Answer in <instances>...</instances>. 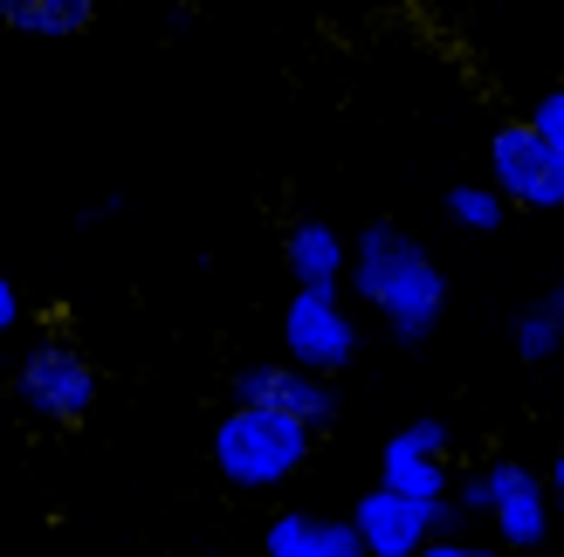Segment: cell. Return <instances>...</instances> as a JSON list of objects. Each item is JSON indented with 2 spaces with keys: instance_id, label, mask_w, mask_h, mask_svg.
<instances>
[{
  "instance_id": "1",
  "label": "cell",
  "mask_w": 564,
  "mask_h": 557,
  "mask_svg": "<svg viewBox=\"0 0 564 557\" xmlns=\"http://www.w3.org/2000/svg\"><path fill=\"white\" fill-rule=\"evenodd\" d=\"M345 248H351L345 283L358 290V303L379 310L400 345H427L447 317V275L434 269V255L400 220H365L358 241H345Z\"/></svg>"
},
{
  "instance_id": "2",
  "label": "cell",
  "mask_w": 564,
  "mask_h": 557,
  "mask_svg": "<svg viewBox=\"0 0 564 557\" xmlns=\"http://www.w3.org/2000/svg\"><path fill=\"white\" fill-rule=\"evenodd\" d=\"M310 440H317V434H310L303 421H290V413L235 406L228 421L214 427V476L228 482V489H248V495L282 489V482L303 476Z\"/></svg>"
},
{
  "instance_id": "3",
  "label": "cell",
  "mask_w": 564,
  "mask_h": 557,
  "mask_svg": "<svg viewBox=\"0 0 564 557\" xmlns=\"http://www.w3.org/2000/svg\"><path fill=\"white\" fill-rule=\"evenodd\" d=\"M282 351H290L282 365H296L310 379L351 372V358H358V317H351L345 290H296L290 310H282Z\"/></svg>"
},
{
  "instance_id": "4",
  "label": "cell",
  "mask_w": 564,
  "mask_h": 557,
  "mask_svg": "<svg viewBox=\"0 0 564 557\" xmlns=\"http://www.w3.org/2000/svg\"><path fill=\"white\" fill-rule=\"evenodd\" d=\"M14 400L35 413V421H48V427H76L83 413L97 406V365L76 345L48 338V345H35L14 365Z\"/></svg>"
},
{
  "instance_id": "5",
  "label": "cell",
  "mask_w": 564,
  "mask_h": 557,
  "mask_svg": "<svg viewBox=\"0 0 564 557\" xmlns=\"http://www.w3.org/2000/svg\"><path fill=\"white\" fill-rule=\"evenodd\" d=\"M489 186L502 193V207L523 214H564V165L523 118L502 124L489 138Z\"/></svg>"
},
{
  "instance_id": "6",
  "label": "cell",
  "mask_w": 564,
  "mask_h": 557,
  "mask_svg": "<svg viewBox=\"0 0 564 557\" xmlns=\"http://www.w3.org/2000/svg\"><path fill=\"white\" fill-rule=\"evenodd\" d=\"M447 448H455L447 421H406L386 440V455H379V489L413 495V503H441V495L455 489V476H447Z\"/></svg>"
},
{
  "instance_id": "7",
  "label": "cell",
  "mask_w": 564,
  "mask_h": 557,
  "mask_svg": "<svg viewBox=\"0 0 564 557\" xmlns=\"http://www.w3.org/2000/svg\"><path fill=\"white\" fill-rule=\"evenodd\" d=\"M235 406H269V413H290L310 434L337 421V393L330 379H310L296 365H241L235 372Z\"/></svg>"
},
{
  "instance_id": "8",
  "label": "cell",
  "mask_w": 564,
  "mask_h": 557,
  "mask_svg": "<svg viewBox=\"0 0 564 557\" xmlns=\"http://www.w3.org/2000/svg\"><path fill=\"white\" fill-rule=\"evenodd\" d=\"M358 531V550L365 557H413L420 544H434L427 531V503H413V495H392V489H365L358 510L345 516Z\"/></svg>"
},
{
  "instance_id": "9",
  "label": "cell",
  "mask_w": 564,
  "mask_h": 557,
  "mask_svg": "<svg viewBox=\"0 0 564 557\" xmlns=\"http://www.w3.org/2000/svg\"><path fill=\"white\" fill-rule=\"evenodd\" d=\"M262 550L269 557H365L351 523L345 516H317V510H282V516H269Z\"/></svg>"
},
{
  "instance_id": "10",
  "label": "cell",
  "mask_w": 564,
  "mask_h": 557,
  "mask_svg": "<svg viewBox=\"0 0 564 557\" xmlns=\"http://www.w3.org/2000/svg\"><path fill=\"white\" fill-rule=\"evenodd\" d=\"M282 262H290L296 290H345L351 248H345V234H337L330 220H296V228L282 234Z\"/></svg>"
},
{
  "instance_id": "11",
  "label": "cell",
  "mask_w": 564,
  "mask_h": 557,
  "mask_svg": "<svg viewBox=\"0 0 564 557\" xmlns=\"http://www.w3.org/2000/svg\"><path fill=\"white\" fill-rule=\"evenodd\" d=\"M104 14V0H0V28L21 42H76Z\"/></svg>"
},
{
  "instance_id": "12",
  "label": "cell",
  "mask_w": 564,
  "mask_h": 557,
  "mask_svg": "<svg viewBox=\"0 0 564 557\" xmlns=\"http://www.w3.org/2000/svg\"><path fill=\"white\" fill-rule=\"evenodd\" d=\"M489 523H496V544H510V557L538 550V544L551 537V503H544V482L510 489V495H502V503L489 510Z\"/></svg>"
},
{
  "instance_id": "13",
  "label": "cell",
  "mask_w": 564,
  "mask_h": 557,
  "mask_svg": "<svg viewBox=\"0 0 564 557\" xmlns=\"http://www.w3.org/2000/svg\"><path fill=\"white\" fill-rule=\"evenodd\" d=\"M510 345L523 365H551V358L564 351V296H538V303H523V310L510 317Z\"/></svg>"
},
{
  "instance_id": "14",
  "label": "cell",
  "mask_w": 564,
  "mask_h": 557,
  "mask_svg": "<svg viewBox=\"0 0 564 557\" xmlns=\"http://www.w3.org/2000/svg\"><path fill=\"white\" fill-rule=\"evenodd\" d=\"M523 482H538L523 461H510V455H496V461H482V468H468V476L447 489V503H455L462 516H489L510 489H523Z\"/></svg>"
},
{
  "instance_id": "15",
  "label": "cell",
  "mask_w": 564,
  "mask_h": 557,
  "mask_svg": "<svg viewBox=\"0 0 564 557\" xmlns=\"http://www.w3.org/2000/svg\"><path fill=\"white\" fill-rule=\"evenodd\" d=\"M447 220L468 234H496L502 220H510V207H502L496 186H447Z\"/></svg>"
},
{
  "instance_id": "16",
  "label": "cell",
  "mask_w": 564,
  "mask_h": 557,
  "mask_svg": "<svg viewBox=\"0 0 564 557\" xmlns=\"http://www.w3.org/2000/svg\"><path fill=\"white\" fill-rule=\"evenodd\" d=\"M21 324V290H14V275L0 269V330H14Z\"/></svg>"
},
{
  "instance_id": "17",
  "label": "cell",
  "mask_w": 564,
  "mask_h": 557,
  "mask_svg": "<svg viewBox=\"0 0 564 557\" xmlns=\"http://www.w3.org/2000/svg\"><path fill=\"white\" fill-rule=\"evenodd\" d=\"M413 557H510V550H468V544H447V537H434V544H420Z\"/></svg>"
},
{
  "instance_id": "18",
  "label": "cell",
  "mask_w": 564,
  "mask_h": 557,
  "mask_svg": "<svg viewBox=\"0 0 564 557\" xmlns=\"http://www.w3.org/2000/svg\"><path fill=\"white\" fill-rule=\"evenodd\" d=\"M544 503H551V516H564V448H557L551 476H544Z\"/></svg>"
},
{
  "instance_id": "19",
  "label": "cell",
  "mask_w": 564,
  "mask_h": 557,
  "mask_svg": "<svg viewBox=\"0 0 564 557\" xmlns=\"http://www.w3.org/2000/svg\"><path fill=\"white\" fill-rule=\"evenodd\" d=\"M557 296H564V283H557Z\"/></svg>"
}]
</instances>
